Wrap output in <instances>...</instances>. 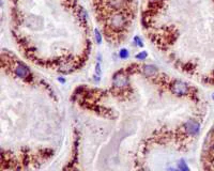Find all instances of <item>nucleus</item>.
Instances as JSON below:
<instances>
[{"label": "nucleus", "mask_w": 214, "mask_h": 171, "mask_svg": "<svg viewBox=\"0 0 214 171\" xmlns=\"http://www.w3.org/2000/svg\"><path fill=\"white\" fill-rule=\"evenodd\" d=\"M120 56H121V58H126L127 57V50L126 49H122L120 51Z\"/></svg>", "instance_id": "nucleus-1"}]
</instances>
